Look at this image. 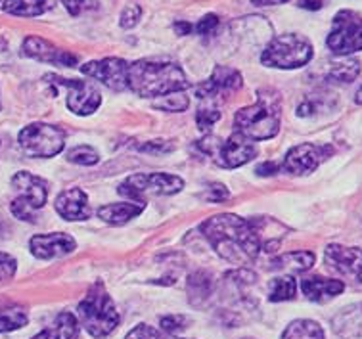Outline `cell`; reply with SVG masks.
<instances>
[{"label": "cell", "instance_id": "cell-37", "mask_svg": "<svg viewBox=\"0 0 362 339\" xmlns=\"http://www.w3.org/2000/svg\"><path fill=\"white\" fill-rule=\"evenodd\" d=\"M125 339H163L161 333L156 328L148 326V324H139L136 328H132L131 332L127 333Z\"/></svg>", "mask_w": 362, "mask_h": 339}, {"label": "cell", "instance_id": "cell-4", "mask_svg": "<svg viewBox=\"0 0 362 339\" xmlns=\"http://www.w3.org/2000/svg\"><path fill=\"white\" fill-rule=\"evenodd\" d=\"M77 320L93 338H107L119 326V311L102 282H96L77 306Z\"/></svg>", "mask_w": 362, "mask_h": 339}, {"label": "cell", "instance_id": "cell-14", "mask_svg": "<svg viewBox=\"0 0 362 339\" xmlns=\"http://www.w3.org/2000/svg\"><path fill=\"white\" fill-rule=\"evenodd\" d=\"M81 71L88 75L90 79H96L102 85L112 88L115 92H121L129 88L127 86V73H129V64L121 58H104L88 62L81 66Z\"/></svg>", "mask_w": 362, "mask_h": 339}, {"label": "cell", "instance_id": "cell-23", "mask_svg": "<svg viewBox=\"0 0 362 339\" xmlns=\"http://www.w3.org/2000/svg\"><path fill=\"white\" fill-rule=\"evenodd\" d=\"M188 299H190L192 306H205L211 301V295L215 294V282L213 276L205 270H198L188 276Z\"/></svg>", "mask_w": 362, "mask_h": 339}, {"label": "cell", "instance_id": "cell-24", "mask_svg": "<svg viewBox=\"0 0 362 339\" xmlns=\"http://www.w3.org/2000/svg\"><path fill=\"white\" fill-rule=\"evenodd\" d=\"M316 257L310 251H290V253L278 255L276 259H272L270 268L274 270H284V272H305L315 265Z\"/></svg>", "mask_w": 362, "mask_h": 339}, {"label": "cell", "instance_id": "cell-8", "mask_svg": "<svg viewBox=\"0 0 362 339\" xmlns=\"http://www.w3.org/2000/svg\"><path fill=\"white\" fill-rule=\"evenodd\" d=\"M185 188V180L169 173H139L125 178L117 192L129 197L131 202H144L146 194L150 196H173Z\"/></svg>", "mask_w": 362, "mask_h": 339}, {"label": "cell", "instance_id": "cell-44", "mask_svg": "<svg viewBox=\"0 0 362 339\" xmlns=\"http://www.w3.org/2000/svg\"><path fill=\"white\" fill-rule=\"evenodd\" d=\"M255 6H276V4H286L290 0H251Z\"/></svg>", "mask_w": 362, "mask_h": 339}, {"label": "cell", "instance_id": "cell-41", "mask_svg": "<svg viewBox=\"0 0 362 339\" xmlns=\"http://www.w3.org/2000/svg\"><path fill=\"white\" fill-rule=\"evenodd\" d=\"M278 171H280V167H278L276 163H263L261 167L257 169L259 175H263V176H270V175H276Z\"/></svg>", "mask_w": 362, "mask_h": 339}, {"label": "cell", "instance_id": "cell-34", "mask_svg": "<svg viewBox=\"0 0 362 339\" xmlns=\"http://www.w3.org/2000/svg\"><path fill=\"white\" fill-rule=\"evenodd\" d=\"M218 119H221V111L217 108H199L198 113H196V123L202 131H209L213 125L217 123Z\"/></svg>", "mask_w": 362, "mask_h": 339}, {"label": "cell", "instance_id": "cell-17", "mask_svg": "<svg viewBox=\"0 0 362 339\" xmlns=\"http://www.w3.org/2000/svg\"><path fill=\"white\" fill-rule=\"evenodd\" d=\"M21 48H23L25 56L37 59V62L64 67H73L77 64V56H73L66 50H59L58 46L52 45L50 40L40 39V37H27Z\"/></svg>", "mask_w": 362, "mask_h": 339}, {"label": "cell", "instance_id": "cell-39", "mask_svg": "<svg viewBox=\"0 0 362 339\" xmlns=\"http://www.w3.org/2000/svg\"><path fill=\"white\" fill-rule=\"evenodd\" d=\"M175 150V146L171 142H165V140H152V142H146L140 146V151L146 154H152V156H159V154H169Z\"/></svg>", "mask_w": 362, "mask_h": 339}, {"label": "cell", "instance_id": "cell-28", "mask_svg": "<svg viewBox=\"0 0 362 339\" xmlns=\"http://www.w3.org/2000/svg\"><path fill=\"white\" fill-rule=\"evenodd\" d=\"M361 73V62L358 59H339L334 62L328 71L329 81L336 83H353Z\"/></svg>", "mask_w": 362, "mask_h": 339}, {"label": "cell", "instance_id": "cell-38", "mask_svg": "<svg viewBox=\"0 0 362 339\" xmlns=\"http://www.w3.org/2000/svg\"><path fill=\"white\" fill-rule=\"evenodd\" d=\"M217 25H218L217 13H207V16H204V18L194 25V31H196L198 35H211L215 29H217Z\"/></svg>", "mask_w": 362, "mask_h": 339}, {"label": "cell", "instance_id": "cell-30", "mask_svg": "<svg viewBox=\"0 0 362 339\" xmlns=\"http://www.w3.org/2000/svg\"><path fill=\"white\" fill-rule=\"evenodd\" d=\"M67 161L83 165V167H93L100 161V154L94 150L93 146H77V148L67 151Z\"/></svg>", "mask_w": 362, "mask_h": 339}, {"label": "cell", "instance_id": "cell-27", "mask_svg": "<svg viewBox=\"0 0 362 339\" xmlns=\"http://www.w3.org/2000/svg\"><path fill=\"white\" fill-rule=\"evenodd\" d=\"M29 322V314L23 306L10 303V305L0 306V333L20 330Z\"/></svg>", "mask_w": 362, "mask_h": 339}, {"label": "cell", "instance_id": "cell-22", "mask_svg": "<svg viewBox=\"0 0 362 339\" xmlns=\"http://www.w3.org/2000/svg\"><path fill=\"white\" fill-rule=\"evenodd\" d=\"M81 324L73 313H59L54 322L33 339H79Z\"/></svg>", "mask_w": 362, "mask_h": 339}, {"label": "cell", "instance_id": "cell-26", "mask_svg": "<svg viewBox=\"0 0 362 339\" xmlns=\"http://www.w3.org/2000/svg\"><path fill=\"white\" fill-rule=\"evenodd\" d=\"M282 339H326L322 326L309 318L293 320L284 330Z\"/></svg>", "mask_w": 362, "mask_h": 339}, {"label": "cell", "instance_id": "cell-11", "mask_svg": "<svg viewBox=\"0 0 362 339\" xmlns=\"http://www.w3.org/2000/svg\"><path fill=\"white\" fill-rule=\"evenodd\" d=\"M48 83L62 86L67 91V108L75 115L86 117L93 115L102 104V92L98 86L90 81H81V79H64L58 75H47Z\"/></svg>", "mask_w": 362, "mask_h": 339}, {"label": "cell", "instance_id": "cell-10", "mask_svg": "<svg viewBox=\"0 0 362 339\" xmlns=\"http://www.w3.org/2000/svg\"><path fill=\"white\" fill-rule=\"evenodd\" d=\"M326 45L336 56H349L362 50V16L353 10H341L332 21Z\"/></svg>", "mask_w": 362, "mask_h": 339}, {"label": "cell", "instance_id": "cell-25", "mask_svg": "<svg viewBox=\"0 0 362 339\" xmlns=\"http://www.w3.org/2000/svg\"><path fill=\"white\" fill-rule=\"evenodd\" d=\"M54 0H4L2 10L21 18H37L52 8Z\"/></svg>", "mask_w": 362, "mask_h": 339}, {"label": "cell", "instance_id": "cell-13", "mask_svg": "<svg viewBox=\"0 0 362 339\" xmlns=\"http://www.w3.org/2000/svg\"><path fill=\"white\" fill-rule=\"evenodd\" d=\"M332 154L329 146H316V144L305 142L293 146L286 157H284V169L291 175H309L324 159Z\"/></svg>", "mask_w": 362, "mask_h": 339}, {"label": "cell", "instance_id": "cell-29", "mask_svg": "<svg viewBox=\"0 0 362 339\" xmlns=\"http://www.w3.org/2000/svg\"><path fill=\"white\" fill-rule=\"evenodd\" d=\"M296 294H297V284L290 274H288V276H276V278H272V282H270L269 299L272 301V303L290 301L296 297Z\"/></svg>", "mask_w": 362, "mask_h": 339}, {"label": "cell", "instance_id": "cell-31", "mask_svg": "<svg viewBox=\"0 0 362 339\" xmlns=\"http://www.w3.org/2000/svg\"><path fill=\"white\" fill-rule=\"evenodd\" d=\"M190 105V100L188 96H185L182 92H173V94H167V96H161L159 100L153 102V108L161 111H186Z\"/></svg>", "mask_w": 362, "mask_h": 339}, {"label": "cell", "instance_id": "cell-40", "mask_svg": "<svg viewBox=\"0 0 362 339\" xmlns=\"http://www.w3.org/2000/svg\"><path fill=\"white\" fill-rule=\"evenodd\" d=\"M228 196H230V194H228V190H226L224 184H211L209 188H207V192L204 194V197L207 202H224Z\"/></svg>", "mask_w": 362, "mask_h": 339}, {"label": "cell", "instance_id": "cell-19", "mask_svg": "<svg viewBox=\"0 0 362 339\" xmlns=\"http://www.w3.org/2000/svg\"><path fill=\"white\" fill-rule=\"evenodd\" d=\"M303 295L315 303H326L343 294L345 284L341 280H332V278H320V276H309L301 280Z\"/></svg>", "mask_w": 362, "mask_h": 339}, {"label": "cell", "instance_id": "cell-15", "mask_svg": "<svg viewBox=\"0 0 362 339\" xmlns=\"http://www.w3.org/2000/svg\"><path fill=\"white\" fill-rule=\"evenodd\" d=\"M242 83H244V79L238 69L228 66H217L211 73V77L196 88V94L202 100H215L218 96H224V94H230V92L242 88Z\"/></svg>", "mask_w": 362, "mask_h": 339}, {"label": "cell", "instance_id": "cell-36", "mask_svg": "<svg viewBox=\"0 0 362 339\" xmlns=\"http://www.w3.org/2000/svg\"><path fill=\"white\" fill-rule=\"evenodd\" d=\"M16 270H18V263H16V259H13L12 255L0 251V282L12 280Z\"/></svg>", "mask_w": 362, "mask_h": 339}, {"label": "cell", "instance_id": "cell-18", "mask_svg": "<svg viewBox=\"0 0 362 339\" xmlns=\"http://www.w3.org/2000/svg\"><path fill=\"white\" fill-rule=\"evenodd\" d=\"M56 213L66 221H86L90 217V203L85 190L67 188L56 197Z\"/></svg>", "mask_w": 362, "mask_h": 339}, {"label": "cell", "instance_id": "cell-42", "mask_svg": "<svg viewBox=\"0 0 362 339\" xmlns=\"http://www.w3.org/2000/svg\"><path fill=\"white\" fill-rule=\"evenodd\" d=\"M299 6L307 10H318L322 8V0H299Z\"/></svg>", "mask_w": 362, "mask_h": 339}, {"label": "cell", "instance_id": "cell-16", "mask_svg": "<svg viewBox=\"0 0 362 339\" xmlns=\"http://www.w3.org/2000/svg\"><path fill=\"white\" fill-rule=\"evenodd\" d=\"M29 249L37 259L50 261V259H58V257L73 253L77 249V241L66 232L37 234L29 240Z\"/></svg>", "mask_w": 362, "mask_h": 339}, {"label": "cell", "instance_id": "cell-6", "mask_svg": "<svg viewBox=\"0 0 362 339\" xmlns=\"http://www.w3.org/2000/svg\"><path fill=\"white\" fill-rule=\"evenodd\" d=\"M12 188L18 194L10 205L12 215L20 221H37V211L45 207L48 200L47 180H42L40 176L29 171H20L12 176Z\"/></svg>", "mask_w": 362, "mask_h": 339}, {"label": "cell", "instance_id": "cell-20", "mask_svg": "<svg viewBox=\"0 0 362 339\" xmlns=\"http://www.w3.org/2000/svg\"><path fill=\"white\" fill-rule=\"evenodd\" d=\"M334 332L343 339H362V303L345 306L332 320Z\"/></svg>", "mask_w": 362, "mask_h": 339}, {"label": "cell", "instance_id": "cell-35", "mask_svg": "<svg viewBox=\"0 0 362 339\" xmlns=\"http://www.w3.org/2000/svg\"><path fill=\"white\" fill-rule=\"evenodd\" d=\"M142 18V10H140L139 4H129V6L121 12V18H119V25L123 29H131L139 23V20Z\"/></svg>", "mask_w": 362, "mask_h": 339}, {"label": "cell", "instance_id": "cell-21", "mask_svg": "<svg viewBox=\"0 0 362 339\" xmlns=\"http://www.w3.org/2000/svg\"><path fill=\"white\" fill-rule=\"evenodd\" d=\"M146 202H121V203H107V205H102L96 211L98 219H102L107 224H113V226H121V224H127L132 219L144 211Z\"/></svg>", "mask_w": 362, "mask_h": 339}, {"label": "cell", "instance_id": "cell-3", "mask_svg": "<svg viewBox=\"0 0 362 339\" xmlns=\"http://www.w3.org/2000/svg\"><path fill=\"white\" fill-rule=\"evenodd\" d=\"M282 119V98L276 91L263 88L257 92L255 104L242 108L234 117L236 132L251 140H270L280 131Z\"/></svg>", "mask_w": 362, "mask_h": 339}, {"label": "cell", "instance_id": "cell-45", "mask_svg": "<svg viewBox=\"0 0 362 339\" xmlns=\"http://www.w3.org/2000/svg\"><path fill=\"white\" fill-rule=\"evenodd\" d=\"M355 102H356V104H361V105H362V86H361V88H358V91H356Z\"/></svg>", "mask_w": 362, "mask_h": 339}, {"label": "cell", "instance_id": "cell-1", "mask_svg": "<svg viewBox=\"0 0 362 339\" xmlns=\"http://www.w3.org/2000/svg\"><path fill=\"white\" fill-rule=\"evenodd\" d=\"M199 230L207 238L211 248L232 265L255 261L261 251V238L250 219H242L232 213H221L209 217Z\"/></svg>", "mask_w": 362, "mask_h": 339}, {"label": "cell", "instance_id": "cell-32", "mask_svg": "<svg viewBox=\"0 0 362 339\" xmlns=\"http://www.w3.org/2000/svg\"><path fill=\"white\" fill-rule=\"evenodd\" d=\"M188 322H190V320L186 318L185 314H169V316H163L159 324H161V330H163L165 333L177 335V333H180L182 330L188 328Z\"/></svg>", "mask_w": 362, "mask_h": 339}, {"label": "cell", "instance_id": "cell-2", "mask_svg": "<svg viewBox=\"0 0 362 339\" xmlns=\"http://www.w3.org/2000/svg\"><path fill=\"white\" fill-rule=\"evenodd\" d=\"M127 86L142 98H161L188 88L182 67L169 58H142L129 64Z\"/></svg>", "mask_w": 362, "mask_h": 339}, {"label": "cell", "instance_id": "cell-43", "mask_svg": "<svg viewBox=\"0 0 362 339\" xmlns=\"http://www.w3.org/2000/svg\"><path fill=\"white\" fill-rule=\"evenodd\" d=\"M175 31L180 35H190L194 31V25L192 23H186V21H180V23H175Z\"/></svg>", "mask_w": 362, "mask_h": 339}, {"label": "cell", "instance_id": "cell-5", "mask_svg": "<svg viewBox=\"0 0 362 339\" xmlns=\"http://www.w3.org/2000/svg\"><path fill=\"white\" fill-rule=\"evenodd\" d=\"M313 45L303 35L288 33L274 37L264 46L261 62L267 67L276 69H297L303 67L313 59Z\"/></svg>", "mask_w": 362, "mask_h": 339}, {"label": "cell", "instance_id": "cell-9", "mask_svg": "<svg viewBox=\"0 0 362 339\" xmlns=\"http://www.w3.org/2000/svg\"><path fill=\"white\" fill-rule=\"evenodd\" d=\"M21 151L27 157L37 159H48L58 156L66 146V134L62 129L48 123H31L25 129H21L18 137Z\"/></svg>", "mask_w": 362, "mask_h": 339}, {"label": "cell", "instance_id": "cell-12", "mask_svg": "<svg viewBox=\"0 0 362 339\" xmlns=\"http://www.w3.org/2000/svg\"><path fill=\"white\" fill-rule=\"evenodd\" d=\"M324 263L329 270L341 274L343 278L353 280L355 284L362 282V249L361 248H345L332 243L324 249Z\"/></svg>", "mask_w": 362, "mask_h": 339}, {"label": "cell", "instance_id": "cell-7", "mask_svg": "<svg viewBox=\"0 0 362 339\" xmlns=\"http://www.w3.org/2000/svg\"><path fill=\"white\" fill-rule=\"evenodd\" d=\"M198 148L204 154L213 157V161L223 167V169H238L242 165L250 163L253 157H257V144L255 140L234 132L228 140H218V138H204L199 140Z\"/></svg>", "mask_w": 362, "mask_h": 339}, {"label": "cell", "instance_id": "cell-33", "mask_svg": "<svg viewBox=\"0 0 362 339\" xmlns=\"http://www.w3.org/2000/svg\"><path fill=\"white\" fill-rule=\"evenodd\" d=\"M62 4L66 6V10L71 13L73 18H79L81 13H85V12L98 10L100 6L98 0H62Z\"/></svg>", "mask_w": 362, "mask_h": 339}]
</instances>
